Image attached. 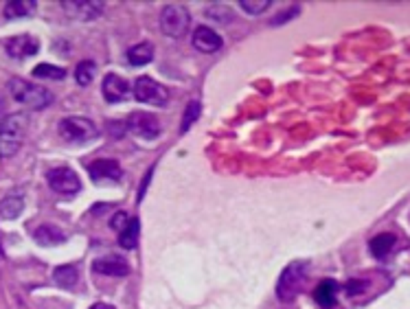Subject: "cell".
Here are the masks:
<instances>
[{"instance_id":"cell-3","label":"cell","mask_w":410,"mask_h":309,"mask_svg":"<svg viewBox=\"0 0 410 309\" xmlns=\"http://www.w3.org/2000/svg\"><path fill=\"white\" fill-rule=\"evenodd\" d=\"M9 92L14 95L18 103L27 106L31 110H42V108L51 106V101H53V95L47 90V88L31 84L27 79H20V77H14V79L9 82Z\"/></svg>"},{"instance_id":"cell-15","label":"cell","mask_w":410,"mask_h":309,"mask_svg":"<svg viewBox=\"0 0 410 309\" xmlns=\"http://www.w3.org/2000/svg\"><path fill=\"white\" fill-rule=\"evenodd\" d=\"M338 283L334 279H325L316 285L314 290V299L320 307H334L336 305V296H338Z\"/></svg>"},{"instance_id":"cell-16","label":"cell","mask_w":410,"mask_h":309,"mask_svg":"<svg viewBox=\"0 0 410 309\" xmlns=\"http://www.w3.org/2000/svg\"><path fill=\"white\" fill-rule=\"evenodd\" d=\"M33 239L38 241L40 246H58L62 244V241L66 239V235L62 233V230L58 226H53V224H42L36 228V233H33Z\"/></svg>"},{"instance_id":"cell-18","label":"cell","mask_w":410,"mask_h":309,"mask_svg":"<svg viewBox=\"0 0 410 309\" xmlns=\"http://www.w3.org/2000/svg\"><path fill=\"white\" fill-rule=\"evenodd\" d=\"M22 208H25V197L20 193H9L3 202H0V217L3 219H16L20 217Z\"/></svg>"},{"instance_id":"cell-27","label":"cell","mask_w":410,"mask_h":309,"mask_svg":"<svg viewBox=\"0 0 410 309\" xmlns=\"http://www.w3.org/2000/svg\"><path fill=\"white\" fill-rule=\"evenodd\" d=\"M239 7L246 11V14L254 16V14H263L265 9L272 7V3H270V0H257V3H254V0H241Z\"/></svg>"},{"instance_id":"cell-28","label":"cell","mask_w":410,"mask_h":309,"mask_svg":"<svg viewBox=\"0 0 410 309\" xmlns=\"http://www.w3.org/2000/svg\"><path fill=\"white\" fill-rule=\"evenodd\" d=\"M130 215L128 213H123V211H119L117 215H112V219H110V226H112L114 230H119V233H121V230H123L128 224H130Z\"/></svg>"},{"instance_id":"cell-12","label":"cell","mask_w":410,"mask_h":309,"mask_svg":"<svg viewBox=\"0 0 410 309\" xmlns=\"http://www.w3.org/2000/svg\"><path fill=\"white\" fill-rule=\"evenodd\" d=\"M88 173H91V178L95 182L123 178V169H121V164L117 160H110V158H99V160L91 162L88 164Z\"/></svg>"},{"instance_id":"cell-19","label":"cell","mask_w":410,"mask_h":309,"mask_svg":"<svg viewBox=\"0 0 410 309\" xmlns=\"http://www.w3.org/2000/svg\"><path fill=\"white\" fill-rule=\"evenodd\" d=\"M154 58V44L152 42H141L136 47H132L128 51V62L132 66H145Z\"/></svg>"},{"instance_id":"cell-2","label":"cell","mask_w":410,"mask_h":309,"mask_svg":"<svg viewBox=\"0 0 410 309\" xmlns=\"http://www.w3.org/2000/svg\"><path fill=\"white\" fill-rule=\"evenodd\" d=\"M27 116L25 114H7L0 123V158H9L20 149L22 138L27 129Z\"/></svg>"},{"instance_id":"cell-25","label":"cell","mask_w":410,"mask_h":309,"mask_svg":"<svg viewBox=\"0 0 410 309\" xmlns=\"http://www.w3.org/2000/svg\"><path fill=\"white\" fill-rule=\"evenodd\" d=\"M33 77H42V79H64L66 71L53 64H38L36 69H33Z\"/></svg>"},{"instance_id":"cell-30","label":"cell","mask_w":410,"mask_h":309,"mask_svg":"<svg viewBox=\"0 0 410 309\" xmlns=\"http://www.w3.org/2000/svg\"><path fill=\"white\" fill-rule=\"evenodd\" d=\"M298 14V5H294V7H290V9H285L283 14H279L276 18H272V25L276 27V25H283L285 20H290V18H294Z\"/></svg>"},{"instance_id":"cell-21","label":"cell","mask_w":410,"mask_h":309,"mask_svg":"<svg viewBox=\"0 0 410 309\" xmlns=\"http://www.w3.org/2000/svg\"><path fill=\"white\" fill-rule=\"evenodd\" d=\"M36 11V3L33 0H14V3L5 5V18L14 20V18H25L31 16Z\"/></svg>"},{"instance_id":"cell-14","label":"cell","mask_w":410,"mask_h":309,"mask_svg":"<svg viewBox=\"0 0 410 309\" xmlns=\"http://www.w3.org/2000/svg\"><path fill=\"white\" fill-rule=\"evenodd\" d=\"M193 47L202 53H215L221 49V38L210 27H197L193 31Z\"/></svg>"},{"instance_id":"cell-29","label":"cell","mask_w":410,"mask_h":309,"mask_svg":"<svg viewBox=\"0 0 410 309\" xmlns=\"http://www.w3.org/2000/svg\"><path fill=\"white\" fill-rule=\"evenodd\" d=\"M364 288H367V281H360V279H353L347 283V294L349 296H358L364 292Z\"/></svg>"},{"instance_id":"cell-8","label":"cell","mask_w":410,"mask_h":309,"mask_svg":"<svg viewBox=\"0 0 410 309\" xmlns=\"http://www.w3.org/2000/svg\"><path fill=\"white\" fill-rule=\"evenodd\" d=\"M125 127L138 138L154 140L160 136V121L149 112H132L125 121Z\"/></svg>"},{"instance_id":"cell-11","label":"cell","mask_w":410,"mask_h":309,"mask_svg":"<svg viewBox=\"0 0 410 309\" xmlns=\"http://www.w3.org/2000/svg\"><path fill=\"white\" fill-rule=\"evenodd\" d=\"M101 92H104L108 103H119V101H123V99L130 95V84L121 75L110 73V75L104 77Z\"/></svg>"},{"instance_id":"cell-31","label":"cell","mask_w":410,"mask_h":309,"mask_svg":"<svg viewBox=\"0 0 410 309\" xmlns=\"http://www.w3.org/2000/svg\"><path fill=\"white\" fill-rule=\"evenodd\" d=\"M91 309H114L112 305H108V303H95Z\"/></svg>"},{"instance_id":"cell-7","label":"cell","mask_w":410,"mask_h":309,"mask_svg":"<svg viewBox=\"0 0 410 309\" xmlns=\"http://www.w3.org/2000/svg\"><path fill=\"white\" fill-rule=\"evenodd\" d=\"M134 97L141 103L165 106L169 99V92H167V88L160 86L158 82H154L152 77H138L134 82Z\"/></svg>"},{"instance_id":"cell-24","label":"cell","mask_w":410,"mask_h":309,"mask_svg":"<svg viewBox=\"0 0 410 309\" xmlns=\"http://www.w3.org/2000/svg\"><path fill=\"white\" fill-rule=\"evenodd\" d=\"M206 18L219 22V25H228V22H232V18H235V14H232L230 7L226 5H210L206 7Z\"/></svg>"},{"instance_id":"cell-9","label":"cell","mask_w":410,"mask_h":309,"mask_svg":"<svg viewBox=\"0 0 410 309\" xmlns=\"http://www.w3.org/2000/svg\"><path fill=\"white\" fill-rule=\"evenodd\" d=\"M62 9L75 20L91 22L104 14V3H93V0H64Z\"/></svg>"},{"instance_id":"cell-10","label":"cell","mask_w":410,"mask_h":309,"mask_svg":"<svg viewBox=\"0 0 410 309\" xmlns=\"http://www.w3.org/2000/svg\"><path fill=\"white\" fill-rule=\"evenodd\" d=\"M5 51L14 60H25V58H31V55H36L40 51V44L33 36H16V38H9L5 42Z\"/></svg>"},{"instance_id":"cell-26","label":"cell","mask_w":410,"mask_h":309,"mask_svg":"<svg viewBox=\"0 0 410 309\" xmlns=\"http://www.w3.org/2000/svg\"><path fill=\"white\" fill-rule=\"evenodd\" d=\"M200 116V103L197 101H191L189 106H186L184 110V116H182V125H180V132H186L191 125H193V121Z\"/></svg>"},{"instance_id":"cell-4","label":"cell","mask_w":410,"mask_h":309,"mask_svg":"<svg viewBox=\"0 0 410 309\" xmlns=\"http://www.w3.org/2000/svg\"><path fill=\"white\" fill-rule=\"evenodd\" d=\"M60 136L66 143H88L97 136V125L91 119L69 116L60 121Z\"/></svg>"},{"instance_id":"cell-5","label":"cell","mask_w":410,"mask_h":309,"mask_svg":"<svg viewBox=\"0 0 410 309\" xmlns=\"http://www.w3.org/2000/svg\"><path fill=\"white\" fill-rule=\"evenodd\" d=\"M191 16L182 5H167L160 11V29L169 38H182L189 29Z\"/></svg>"},{"instance_id":"cell-20","label":"cell","mask_w":410,"mask_h":309,"mask_svg":"<svg viewBox=\"0 0 410 309\" xmlns=\"http://www.w3.org/2000/svg\"><path fill=\"white\" fill-rule=\"evenodd\" d=\"M138 230H141L138 219L132 217L130 224H128L123 230H121V235H119V246L125 248V250H134L136 244H138Z\"/></svg>"},{"instance_id":"cell-23","label":"cell","mask_w":410,"mask_h":309,"mask_svg":"<svg viewBox=\"0 0 410 309\" xmlns=\"http://www.w3.org/2000/svg\"><path fill=\"white\" fill-rule=\"evenodd\" d=\"M95 75H97V64L93 60H84L77 64V69H75V79L80 86H88L93 79H95Z\"/></svg>"},{"instance_id":"cell-13","label":"cell","mask_w":410,"mask_h":309,"mask_svg":"<svg viewBox=\"0 0 410 309\" xmlns=\"http://www.w3.org/2000/svg\"><path fill=\"white\" fill-rule=\"evenodd\" d=\"M93 270L104 274V277H128L130 274V263L121 255H108L93 263Z\"/></svg>"},{"instance_id":"cell-1","label":"cell","mask_w":410,"mask_h":309,"mask_svg":"<svg viewBox=\"0 0 410 309\" xmlns=\"http://www.w3.org/2000/svg\"><path fill=\"white\" fill-rule=\"evenodd\" d=\"M309 277V266L305 261H294L290 263L279 277V283H276V296L283 303H292L296 301V296L305 290V283Z\"/></svg>"},{"instance_id":"cell-17","label":"cell","mask_w":410,"mask_h":309,"mask_svg":"<svg viewBox=\"0 0 410 309\" xmlns=\"http://www.w3.org/2000/svg\"><path fill=\"white\" fill-rule=\"evenodd\" d=\"M395 244H397V237H395V235L382 233V235H375V237L371 239L369 248H371V252H373L375 259H386V257H389L391 252H393Z\"/></svg>"},{"instance_id":"cell-6","label":"cell","mask_w":410,"mask_h":309,"mask_svg":"<svg viewBox=\"0 0 410 309\" xmlns=\"http://www.w3.org/2000/svg\"><path fill=\"white\" fill-rule=\"evenodd\" d=\"M49 186L60 195H75L82 189V180L71 167H55L47 173Z\"/></svg>"},{"instance_id":"cell-32","label":"cell","mask_w":410,"mask_h":309,"mask_svg":"<svg viewBox=\"0 0 410 309\" xmlns=\"http://www.w3.org/2000/svg\"><path fill=\"white\" fill-rule=\"evenodd\" d=\"M0 257H3V248H0Z\"/></svg>"},{"instance_id":"cell-22","label":"cell","mask_w":410,"mask_h":309,"mask_svg":"<svg viewBox=\"0 0 410 309\" xmlns=\"http://www.w3.org/2000/svg\"><path fill=\"white\" fill-rule=\"evenodd\" d=\"M53 279L58 285H62V288H75L80 274H77V270L73 266H60V268H55Z\"/></svg>"}]
</instances>
